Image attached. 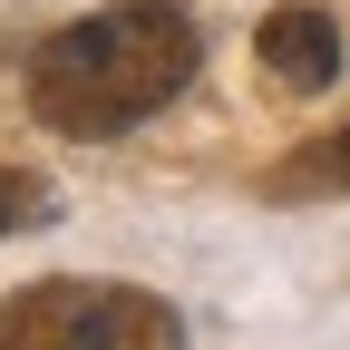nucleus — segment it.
<instances>
[{"mask_svg":"<svg viewBox=\"0 0 350 350\" xmlns=\"http://www.w3.org/2000/svg\"><path fill=\"white\" fill-rule=\"evenodd\" d=\"M195 59L204 39L175 0H107L29 49V107L49 137H126L185 98Z\"/></svg>","mask_w":350,"mask_h":350,"instance_id":"obj_1","label":"nucleus"},{"mask_svg":"<svg viewBox=\"0 0 350 350\" xmlns=\"http://www.w3.org/2000/svg\"><path fill=\"white\" fill-rule=\"evenodd\" d=\"M0 350H185V321L165 292L49 273L0 301Z\"/></svg>","mask_w":350,"mask_h":350,"instance_id":"obj_2","label":"nucleus"},{"mask_svg":"<svg viewBox=\"0 0 350 350\" xmlns=\"http://www.w3.org/2000/svg\"><path fill=\"white\" fill-rule=\"evenodd\" d=\"M253 59L282 88H331L340 78V29H331V10H312V0H282V10L253 29Z\"/></svg>","mask_w":350,"mask_h":350,"instance_id":"obj_3","label":"nucleus"},{"mask_svg":"<svg viewBox=\"0 0 350 350\" xmlns=\"http://www.w3.org/2000/svg\"><path fill=\"white\" fill-rule=\"evenodd\" d=\"M273 195H350V126H331V137H312V146H292L282 175H273Z\"/></svg>","mask_w":350,"mask_h":350,"instance_id":"obj_4","label":"nucleus"},{"mask_svg":"<svg viewBox=\"0 0 350 350\" xmlns=\"http://www.w3.org/2000/svg\"><path fill=\"white\" fill-rule=\"evenodd\" d=\"M39 204H49V195H39V185H29V175H20V165H0V243H10V234L29 224V214H39Z\"/></svg>","mask_w":350,"mask_h":350,"instance_id":"obj_5","label":"nucleus"}]
</instances>
